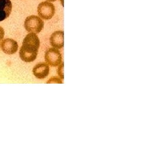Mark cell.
I'll list each match as a JSON object with an SVG mask.
<instances>
[{
    "label": "cell",
    "instance_id": "12",
    "mask_svg": "<svg viewBox=\"0 0 141 159\" xmlns=\"http://www.w3.org/2000/svg\"><path fill=\"white\" fill-rule=\"evenodd\" d=\"M47 1H51V2H54V1H55L56 0H47Z\"/></svg>",
    "mask_w": 141,
    "mask_h": 159
},
{
    "label": "cell",
    "instance_id": "3",
    "mask_svg": "<svg viewBox=\"0 0 141 159\" xmlns=\"http://www.w3.org/2000/svg\"><path fill=\"white\" fill-rule=\"evenodd\" d=\"M37 11L38 16L41 18L48 20L51 19L55 14V6L50 2L44 1L38 6Z\"/></svg>",
    "mask_w": 141,
    "mask_h": 159
},
{
    "label": "cell",
    "instance_id": "2",
    "mask_svg": "<svg viewBox=\"0 0 141 159\" xmlns=\"http://www.w3.org/2000/svg\"><path fill=\"white\" fill-rule=\"evenodd\" d=\"M43 20L37 16H30L27 17L24 22V27L29 33L38 34L44 28Z\"/></svg>",
    "mask_w": 141,
    "mask_h": 159
},
{
    "label": "cell",
    "instance_id": "4",
    "mask_svg": "<svg viewBox=\"0 0 141 159\" xmlns=\"http://www.w3.org/2000/svg\"><path fill=\"white\" fill-rule=\"evenodd\" d=\"M45 60L46 64L52 67L58 66L62 62L61 53L57 48H50L45 52Z\"/></svg>",
    "mask_w": 141,
    "mask_h": 159
},
{
    "label": "cell",
    "instance_id": "5",
    "mask_svg": "<svg viewBox=\"0 0 141 159\" xmlns=\"http://www.w3.org/2000/svg\"><path fill=\"white\" fill-rule=\"evenodd\" d=\"M1 47L3 52L9 55L15 54L18 48L17 41L11 39H7L3 40L1 43Z\"/></svg>",
    "mask_w": 141,
    "mask_h": 159
},
{
    "label": "cell",
    "instance_id": "8",
    "mask_svg": "<svg viewBox=\"0 0 141 159\" xmlns=\"http://www.w3.org/2000/svg\"><path fill=\"white\" fill-rule=\"evenodd\" d=\"M12 11V3L10 0H0V22L10 16Z\"/></svg>",
    "mask_w": 141,
    "mask_h": 159
},
{
    "label": "cell",
    "instance_id": "10",
    "mask_svg": "<svg viewBox=\"0 0 141 159\" xmlns=\"http://www.w3.org/2000/svg\"><path fill=\"white\" fill-rule=\"evenodd\" d=\"M47 83H62L61 80L56 77H54L49 80Z\"/></svg>",
    "mask_w": 141,
    "mask_h": 159
},
{
    "label": "cell",
    "instance_id": "9",
    "mask_svg": "<svg viewBox=\"0 0 141 159\" xmlns=\"http://www.w3.org/2000/svg\"><path fill=\"white\" fill-rule=\"evenodd\" d=\"M58 73L59 76L63 79L64 78V63H62L59 67H58Z\"/></svg>",
    "mask_w": 141,
    "mask_h": 159
},
{
    "label": "cell",
    "instance_id": "7",
    "mask_svg": "<svg viewBox=\"0 0 141 159\" xmlns=\"http://www.w3.org/2000/svg\"><path fill=\"white\" fill-rule=\"evenodd\" d=\"M50 44L53 47L61 49L64 46V33L62 31H57L51 34Z\"/></svg>",
    "mask_w": 141,
    "mask_h": 159
},
{
    "label": "cell",
    "instance_id": "1",
    "mask_svg": "<svg viewBox=\"0 0 141 159\" xmlns=\"http://www.w3.org/2000/svg\"><path fill=\"white\" fill-rule=\"evenodd\" d=\"M40 46V41L35 33H29L23 40L20 50V56L26 63L34 61L37 58Z\"/></svg>",
    "mask_w": 141,
    "mask_h": 159
},
{
    "label": "cell",
    "instance_id": "11",
    "mask_svg": "<svg viewBox=\"0 0 141 159\" xmlns=\"http://www.w3.org/2000/svg\"><path fill=\"white\" fill-rule=\"evenodd\" d=\"M4 30L2 29V27L0 26V41L2 40V39L4 37Z\"/></svg>",
    "mask_w": 141,
    "mask_h": 159
},
{
    "label": "cell",
    "instance_id": "6",
    "mask_svg": "<svg viewBox=\"0 0 141 159\" xmlns=\"http://www.w3.org/2000/svg\"><path fill=\"white\" fill-rule=\"evenodd\" d=\"M33 72L34 75L39 79L46 78L50 72V67L48 64L45 63H40L35 65Z\"/></svg>",
    "mask_w": 141,
    "mask_h": 159
}]
</instances>
